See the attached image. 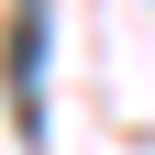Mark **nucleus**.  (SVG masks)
Here are the masks:
<instances>
[{"instance_id":"nucleus-1","label":"nucleus","mask_w":155,"mask_h":155,"mask_svg":"<svg viewBox=\"0 0 155 155\" xmlns=\"http://www.w3.org/2000/svg\"><path fill=\"white\" fill-rule=\"evenodd\" d=\"M0 78H11V133H22V144H45V0H11Z\"/></svg>"}]
</instances>
